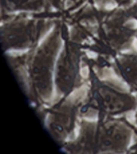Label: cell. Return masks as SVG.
Returning a JSON list of instances; mask_svg holds the SVG:
<instances>
[{
  "label": "cell",
  "instance_id": "obj_1",
  "mask_svg": "<svg viewBox=\"0 0 137 154\" xmlns=\"http://www.w3.org/2000/svg\"><path fill=\"white\" fill-rule=\"evenodd\" d=\"M62 42V30L55 24L41 43L29 52L28 72L32 95L43 103H50L54 96L53 72Z\"/></svg>",
  "mask_w": 137,
  "mask_h": 154
},
{
  "label": "cell",
  "instance_id": "obj_2",
  "mask_svg": "<svg viewBox=\"0 0 137 154\" xmlns=\"http://www.w3.org/2000/svg\"><path fill=\"white\" fill-rule=\"evenodd\" d=\"M88 95L82 103L79 116L87 120L102 118L104 116H116L135 109L137 97L129 93L127 89H121L111 82L95 79Z\"/></svg>",
  "mask_w": 137,
  "mask_h": 154
},
{
  "label": "cell",
  "instance_id": "obj_3",
  "mask_svg": "<svg viewBox=\"0 0 137 154\" xmlns=\"http://www.w3.org/2000/svg\"><path fill=\"white\" fill-rule=\"evenodd\" d=\"M47 20L19 19L7 20L1 26L2 48L9 52H27L33 50L44 31H50Z\"/></svg>",
  "mask_w": 137,
  "mask_h": 154
},
{
  "label": "cell",
  "instance_id": "obj_7",
  "mask_svg": "<svg viewBox=\"0 0 137 154\" xmlns=\"http://www.w3.org/2000/svg\"><path fill=\"white\" fill-rule=\"evenodd\" d=\"M115 72L129 88L137 90V52H122L114 61Z\"/></svg>",
  "mask_w": 137,
  "mask_h": 154
},
{
  "label": "cell",
  "instance_id": "obj_8",
  "mask_svg": "<svg viewBox=\"0 0 137 154\" xmlns=\"http://www.w3.org/2000/svg\"><path fill=\"white\" fill-rule=\"evenodd\" d=\"M135 121H137V112L135 113Z\"/></svg>",
  "mask_w": 137,
  "mask_h": 154
},
{
  "label": "cell",
  "instance_id": "obj_6",
  "mask_svg": "<svg viewBox=\"0 0 137 154\" xmlns=\"http://www.w3.org/2000/svg\"><path fill=\"white\" fill-rule=\"evenodd\" d=\"M134 136V129L125 121L103 120L97 126L96 152H128Z\"/></svg>",
  "mask_w": 137,
  "mask_h": 154
},
{
  "label": "cell",
  "instance_id": "obj_9",
  "mask_svg": "<svg viewBox=\"0 0 137 154\" xmlns=\"http://www.w3.org/2000/svg\"><path fill=\"white\" fill-rule=\"evenodd\" d=\"M135 96H136V97H137V93H136V95H135Z\"/></svg>",
  "mask_w": 137,
  "mask_h": 154
},
{
  "label": "cell",
  "instance_id": "obj_4",
  "mask_svg": "<svg viewBox=\"0 0 137 154\" xmlns=\"http://www.w3.org/2000/svg\"><path fill=\"white\" fill-rule=\"evenodd\" d=\"M72 92L63 97L46 115V127L53 138L59 142L67 143L71 140V136L78 128L77 119L79 109L87 97L72 96Z\"/></svg>",
  "mask_w": 137,
  "mask_h": 154
},
{
  "label": "cell",
  "instance_id": "obj_5",
  "mask_svg": "<svg viewBox=\"0 0 137 154\" xmlns=\"http://www.w3.org/2000/svg\"><path fill=\"white\" fill-rule=\"evenodd\" d=\"M81 53L79 45L70 40L63 44L55 65V91L60 97H65L79 87Z\"/></svg>",
  "mask_w": 137,
  "mask_h": 154
}]
</instances>
